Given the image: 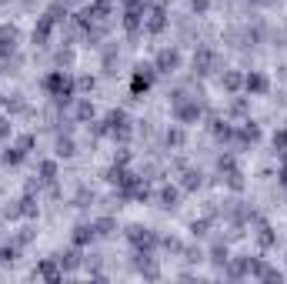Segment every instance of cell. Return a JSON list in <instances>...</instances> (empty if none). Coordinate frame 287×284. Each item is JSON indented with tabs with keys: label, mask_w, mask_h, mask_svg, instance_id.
I'll return each mask as SVG.
<instances>
[{
	"label": "cell",
	"mask_w": 287,
	"mask_h": 284,
	"mask_svg": "<svg viewBox=\"0 0 287 284\" xmlns=\"http://www.w3.org/2000/svg\"><path fill=\"white\" fill-rule=\"evenodd\" d=\"M94 231H97V234H111V231H114V218H100L94 224Z\"/></svg>",
	"instance_id": "cell-14"
},
{
	"label": "cell",
	"mask_w": 287,
	"mask_h": 284,
	"mask_svg": "<svg viewBox=\"0 0 287 284\" xmlns=\"http://www.w3.org/2000/svg\"><path fill=\"white\" fill-rule=\"evenodd\" d=\"M164 24H167V14H164V7H157L151 14V20H147V33H160V30H164Z\"/></svg>",
	"instance_id": "cell-7"
},
{
	"label": "cell",
	"mask_w": 287,
	"mask_h": 284,
	"mask_svg": "<svg viewBox=\"0 0 287 284\" xmlns=\"http://www.w3.org/2000/svg\"><path fill=\"white\" fill-rule=\"evenodd\" d=\"M214 264H227V247H214Z\"/></svg>",
	"instance_id": "cell-21"
},
{
	"label": "cell",
	"mask_w": 287,
	"mask_h": 284,
	"mask_svg": "<svg viewBox=\"0 0 287 284\" xmlns=\"http://www.w3.org/2000/svg\"><path fill=\"white\" fill-rule=\"evenodd\" d=\"M77 114H80V121H87V117H94V104H87V100H84V104L77 107Z\"/></svg>",
	"instance_id": "cell-20"
},
{
	"label": "cell",
	"mask_w": 287,
	"mask_h": 284,
	"mask_svg": "<svg viewBox=\"0 0 287 284\" xmlns=\"http://www.w3.org/2000/svg\"><path fill=\"white\" fill-rule=\"evenodd\" d=\"M57 154H60V157H70L74 154V140L70 137H67V140H57Z\"/></svg>",
	"instance_id": "cell-16"
},
{
	"label": "cell",
	"mask_w": 287,
	"mask_h": 284,
	"mask_svg": "<svg viewBox=\"0 0 287 284\" xmlns=\"http://www.w3.org/2000/svg\"><path fill=\"white\" fill-rule=\"evenodd\" d=\"M197 184H200V174H194V170H191V174L184 178V187H197Z\"/></svg>",
	"instance_id": "cell-22"
},
{
	"label": "cell",
	"mask_w": 287,
	"mask_h": 284,
	"mask_svg": "<svg viewBox=\"0 0 287 284\" xmlns=\"http://www.w3.org/2000/svg\"><path fill=\"white\" fill-rule=\"evenodd\" d=\"M40 174H44V181H50L57 174V164L54 161H44V164H40Z\"/></svg>",
	"instance_id": "cell-19"
},
{
	"label": "cell",
	"mask_w": 287,
	"mask_h": 284,
	"mask_svg": "<svg viewBox=\"0 0 287 284\" xmlns=\"http://www.w3.org/2000/svg\"><path fill=\"white\" fill-rule=\"evenodd\" d=\"M94 234H97V231H94V224H80L77 227V231H74V244H87V241H94Z\"/></svg>",
	"instance_id": "cell-8"
},
{
	"label": "cell",
	"mask_w": 287,
	"mask_h": 284,
	"mask_svg": "<svg viewBox=\"0 0 287 284\" xmlns=\"http://www.w3.org/2000/svg\"><path fill=\"white\" fill-rule=\"evenodd\" d=\"M44 90H50L57 97V104H70V97H74V81L67 77L64 70H54V74H47L44 77Z\"/></svg>",
	"instance_id": "cell-1"
},
{
	"label": "cell",
	"mask_w": 287,
	"mask_h": 284,
	"mask_svg": "<svg viewBox=\"0 0 287 284\" xmlns=\"http://www.w3.org/2000/svg\"><path fill=\"white\" fill-rule=\"evenodd\" d=\"M221 84H224L227 90H237L244 81H240V74H237V70H227V74H224V81H221Z\"/></svg>",
	"instance_id": "cell-10"
},
{
	"label": "cell",
	"mask_w": 287,
	"mask_h": 284,
	"mask_svg": "<svg viewBox=\"0 0 287 284\" xmlns=\"http://www.w3.org/2000/svg\"><path fill=\"white\" fill-rule=\"evenodd\" d=\"M257 137H261V130H257V124H250V121H247V127H240V140H250V144H254Z\"/></svg>",
	"instance_id": "cell-11"
},
{
	"label": "cell",
	"mask_w": 287,
	"mask_h": 284,
	"mask_svg": "<svg viewBox=\"0 0 287 284\" xmlns=\"http://www.w3.org/2000/svg\"><path fill=\"white\" fill-rule=\"evenodd\" d=\"M24 161V147H7L4 151V164H20Z\"/></svg>",
	"instance_id": "cell-9"
},
{
	"label": "cell",
	"mask_w": 287,
	"mask_h": 284,
	"mask_svg": "<svg viewBox=\"0 0 287 284\" xmlns=\"http://www.w3.org/2000/svg\"><path fill=\"white\" fill-rule=\"evenodd\" d=\"M174 117H177V124H191V121L200 117V107L197 104H184V100H174Z\"/></svg>",
	"instance_id": "cell-3"
},
{
	"label": "cell",
	"mask_w": 287,
	"mask_h": 284,
	"mask_svg": "<svg viewBox=\"0 0 287 284\" xmlns=\"http://www.w3.org/2000/svg\"><path fill=\"white\" fill-rule=\"evenodd\" d=\"M127 237L137 244V247H154V244H157V237H154L147 227H140V224H130L127 227Z\"/></svg>",
	"instance_id": "cell-2"
},
{
	"label": "cell",
	"mask_w": 287,
	"mask_h": 284,
	"mask_svg": "<svg viewBox=\"0 0 287 284\" xmlns=\"http://www.w3.org/2000/svg\"><path fill=\"white\" fill-rule=\"evenodd\" d=\"M274 147H277L280 154H287V130H277V134H274Z\"/></svg>",
	"instance_id": "cell-17"
},
{
	"label": "cell",
	"mask_w": 287,
	"mask_h": 284,
	"mask_svg": "<svg viewBox=\"0 0 287 284\" xmlns=\"http://www.w3.org/2000/svg\"><path fill=\"white\" fill-rule=\"evenodd\" d=\"M37 274H44V277H60V271L54 268V261H44V264L37 268Z\"/></svg>",
	"instance_id": "cell-15"
},
{
	"label": "cell",
	"mask_w": 287,
	"mask_h": 284,
	"mask_svg": "<svg viewBox=\"0 0 287 284\" xmlns=\"http://www.w3.org/2000/svg\"><path fill=\"white\" fill-rule=\"evenodd\" d=\"M57 261H60L64 268H77V264H80V254H77V251H67V254H60Z\"/></svg>",
	"instance_id": "cell-12"
},
{
	"label": "cell",
	"mask_w": 287,
	"mask_h": 284,
	"mask_svg": "<svg viewBox=\"0 0 287 284\" xmlns=\"http://www.w3.org/2000/svg\"><path fill=\"white\" fill-rule=\"evenodd\" d=\"M167 144H184V134H181V130H170V134H167Z\"/></svg>",
	"instance_id": "cell-23"
},
{
	"label": "cell",
	"mask_w": 287,
	"mask_h": 284,
	"mask_svg": "<svg viewBox=\"0 0 287 284\" xmlns=\"http://www.w3.org/2000/svg\"><path fill=\"white\" fill-rule=\"evenodd\" d=\"M151 81H154L151 67H137L134 81H130V90H134V94H140V90H147V87H151Z\"/></svg>",
	"instance_id": "cell-5"
},
{
	"label": "cell",
	"mask_w": 287,
	"mask_h": 284,
	"mask_svg": "<svg viewBox=\"0 0 287 284\" xmlns=\"http://www.w3.org/2000/svg\"><path fill=\"white\" fill-rule=\"evenodd\" d=\"M191 7L194 10H207V0H191Z\"/></svg>",
	"instance_id": "cell-25"
},
{
	"label": "cell",
	"mask_w": 287,
	"mask_h": 284,
	"mask_svg": "<svg viewBox=\"0 0 287 284\" xmlns=\"http://www.w3.org/2000/svg\"><path fill=\"white\" fill-rule=\"evenodd\" d=\"M17 247H0V264H14Z\"/></svg>",
	"instance_id": "cell-18"
},
{
	"label": "cell",
	"mask_w": 287,
	"mask_h": 284,
	"mask_svg": "<svg viewBox=\"0 0 287 284\" xmlns=\"http://www.w3.org/2000/svg\"><path fill=\"white\" fill-rule=\"evenodd\" d=\"M177 64H181V54H177V50H160V57H157L160 70H174Z\"/></svg>",
	"instance_id": "cell-6"
},
{
	"label": "cell",
	"mask_w": 287,
	"mask_h": 284,
	"mask_svg": "<svg viewBox=\"0 0 287 284\" xmlns=\"http://www.w3.org/2000/svg\"><path fill=\"white\" fill-rule=\"evenodd\" d=\"M7 134H10V121H7V117H0V140L7 137Z\"/></svg>",
	"instance_id": "cell-24"
},
{
	"label": "cell",
	"mask_w": 287,
	"mask_h": 284,
	"mask_svg": "<svg viewBox=\"0 0 287 284\" xmlns=\"http://www.w3.org/2000/svg\"><path fill=\"white\" fill-rule=\"evenodd\" d=\"M160 201H164V207H174L177 204V191L174 187H164V191H160Z\"/></svg>",
	"instance_id": "cell-13"
},
{
	"label": "cell",
	"mask_w": 287,
	"mask_h": 284,
	"mask_svg": "<svg viewBox=\"0 0 287 284\" xmlns=\"http://www.w3.org/2000/svg\"><path fill=\"white\" fill-rule=\"evenodd\" d=\"M244 87H247V94H267V87H271V84H267V77H264V74H247V77H244Z\"/></svg>",
	"instance_id": "cell-4"
}]
</instances>
